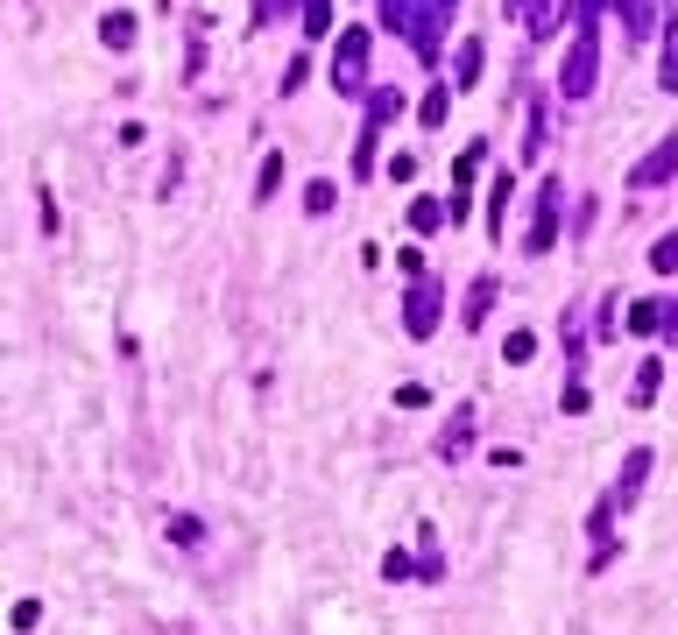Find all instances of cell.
<instances>
[{
	"label": "cell",
	"instance_id": "1",
	"mask_svg": "<svg viewBox=\"0 0 678 635\" xmlns=\"http://www.w3.org/2000/svg\"><path fill=\"white\" fill-rule=\"evenodd\" d=\"M453 8L459 0H382V22H389L417 57H438V35L453 22Z\"/></svg>",
	"mask_w": 678,
	"mask_h": 635
},
{
	"label": "cell",
	"instance_id": "24",
	"mask_svg": "<svg viewBox=\"0 0 678 635\" xmlns=\"http://www.w3.org/2000/svg\"><path fill=\"white\" fill-rule=\"evenodd\" d=\"M170 536H178V544H199L205 530H199V515H178V523H170Z\"/></svg>",
	"mask_w": 678,
	"mask_h": 635
},
{
	"label": "cell",
	"instance_id": "6",
	"mask_svg": "<svg viewBox=\"0 0 678 635\" xmlns=\"http://www.w3.org/2000/svg\"><path fill=\"white\" fill-rule=\"evenodd\" d=\"M665 177H678V134H671V142H657L650 156L629 170V191H657Z\"/></svg>",
	"mask_w": 678,
	"mask_h": 635
},
{
	"label": "cell",
	"instance_id": "4",
	"mask_svg": "<svg viewBox=\"0 0 678 635\" xmlns=\"http://www.w3.org/2000/svg\"><path fill=\"white\" fill-rule=\"evenodd\" d=\"M396 92H375V100H367V127H361V148H354V170L367 177V170H375V148H382V127L396 121Z\"/></svg>",
	"mask_w": 678,
	"mask_h": 635
},
{
	"label": "cell",
	"instance_id": "11",
	"mask_svg": "<svg viewBox=\"0 0 678 635\" xmlns=\"http://www.w3.org/2000/svg\"><path fill=\"white\" fill-rule=\"evenodd\" d=\"M488 304H495V276H480L474 290H467V318H459V325H467V332H474V325L488 318Z\"/></svg>",
	"mask_w": 678,
	"mask_h": 635
},
{
	"label": "cell",
	"instance_id": "10",
	"mask_svg": "<svg viewBox=\"0 0 678 635\" xmlns=\"http://www.w3.org/2000/svg\"><path fill=\"white\" fill-rule=\"evenodd\" d=\"M474 79H480V43L467 35V43H459V71H453V92H474Z\"/></svg>",
	"mask_w": 678,
	"mask_h": 635
},
{
	"label": "cell",
	"instance_id": "16",
	"mask_svg": "<svg viewBox=\"0 0 678 635\" xmlns=\"http://www.w3.org/2000/svg\"><path fill=\"white\" fill-rule=\"evenodd\" d=\"M629 332H665V304H636V311H629Z\"/></svg>",
	"mask_w": 678,
	"mask_h": 635
},
{
	"label": "cell",
	"instance_id": "13",
	"mask_svg": "<svg viewBox=\"0 0 678 635\" xmlns=\"http://www.w3.org/2000/svg\"><path fill=\"white\" fill-rule=\"evenodd\" d=\"M100 35H107V50H128V43H134V14H121V8H113L107 22H100Z\"/></svg>",
	"mask_w": 678,
	"mask_h": 635
},
{
	"label": "cell",
	"instance_id": "7",
	"mask_svg": "<svg viewBox=\"0 0 678 635\" xmlns=\"http://www.w3.org/2000/svg\"><path fill=\"white\" fill-rule=\"evenodd\" d=\"M502 8H509V14H516V22L530 29V35H551V29H558V14H566L558 0H502Z\"/></svg>",
	"mask_w": 678,
	"mask_h": 635
},
{
	"label": "cell",
	"instance_id": "21",
	"mask_svg": "<svg viewBox=\"0 0 678 635\" xmlns=\"http://www.w3.org/2000/svg\"><path fill=\"white\" fill-rule=\"evenodd\" d=\"M657 85L678 92V29H671V43H665V64H657Z\"/></svg>",
	"mask_w": 678,
	"mask_h": 635
},
{
	"label": "cell",
	"instance_id": "19",
	"mask_svg": "<svg viewBox=\"0 0 678 635\" xmlns=\"http://www.w3.org/2000/svg\"><path fill=\"white\" fill-rule=\"evenodd\" d=\"M467 445H474V410H459L453 431H445V452H467Z\"/></svg>",
	"mask_w": 678,
	"mask_h": 635
},
{
	"label": "cell",
	"instance_id": "5",
	"mask_svg": "<svg viewBox=\"0 0 678 635\" xmlns=\"http://www.w3.org/2000/svg\"><path fill=\"white\" fill-rule=\"evenodd\" d=\"M403 332H411V339H432L438 332V283L432 276H417L411 304H403Z\"/></svg>",
	"mask_w": 678,
	"mask_h": 635
},
{
	"label": "cell",
	"instance_id": "12",
	"mask_svg": "<svg viewBox=\"0 0 678 635\" xmlns=\"http://www.w3.org/2000/svg\"><path fill=\"white\" fill-rule=\"evenodd\" d=\"M304 14V35H333V0H297Z\"/></svg>",
	"mask_w": 678,
	"mask_h": 635
},
{
	"label": "cell",
	"instance_id": "18",
	"mask_svg": "<svg viewBox=\"0 0 678 635\" xmlns=\"http://www.w3.org/2000/svg\"><path fill=\"white\" fill-rule=\"evenodd\" d=\"M657 381H665V368H657V360H644V368H636V389H629V402H650V396H657Z\"/></svg>",
	"mask_w": 678,
	"mask_h": 635
},
{
	"label": "cell",
	"instance_id": "17",
	"mask_svg": "<svg viewBox=\"0 0 678 635\" xmlns=\"http://www.w3.org/2000/svg\"><path fill=\"white\" fill-rule=\"evenodd\" d=\"M650 268H657V276H678V234H665L650 247Z\"/></svg>",
	"mask_w": 678,
	"mask_h": 635
},
{
	"label": "cell",
	"instance_id": "3",
	"mask_svg": "<svg viewBox=\"0 0 678 635\" xmlns=\"http://www.w3.org/2000/svg\"><path fill=\"white\" fill-rule=\"evenodd\" d=\"M558 212H566V177H545V191H537V212H530V234H523V247H530V255H551Z\"/></svg>",
	"mask_w": 678,
	"mask_h": 635
},
{
	"label": "cell",
	"instance_id": "23",
	"mask_svg": "<svg viewBox=\"0 0 678 635\" xmlns=\"http://www.w3.org/2000/svg\"><path fill=\"white\" fill-rule=\"evenodd\" d=\"M304 212H333V184H325V177L304 191Z\"/></svg>",
	"mask_w": 678,
	"mask_h": 635
},
{
	"label": "cell",
	"instance_id": "20",
	"mask_svg": "<svg viewBox=\"0 0 678 635\" xmlns=\"http://www.w3.org/2000/svg\"><path fill=\"white\" fill-rule=\"evenodd\" d=\"M276 184H283V148L262 163V177H255V198H276Z\"/></svg>",
	"mask_w": 678,
	"mask_h": 635
},
{
	"label": "cell",
	"instance_id": "22",
	"mask_svg": "<svg viewBox=\"0 0 678 635\" xmlns=\"http://www.w3.org/2000/svg\"><path fill=\"white\" fill-rule=\"evenodd\" d=\"M530 354H537V339H530V332H509V346H502V360H516V368H523Z\"/></svg>",
	"mask_w": 678,
	"mask_h": 635
},
{
	"label": "cell",
	"instance_id": "8",
	"mask_svg": "<svg viewBox=\"0 0 678 635\" xmlns=\"http://www.w3.org/2000/svg\"><path fill=\"white\" fill-rule=\"evenodd\" d=\"M644 473H650V452L636 445V452L623 459V473H615V494H608V502H636V494H644Z\"/></svg>",
	"mask_w": 678,
	"mask_h": 635
},
{
	"label": "cell",
	"instance_id": "15",
	"mask_svg": "<svg viewBox=\"0 0 678 635\" xmlns=\"http://www.w3.org/2000/svg\"><path fill=\"white\" fill-rule=\"evenodd\" d=\"M445 113H453V85H445V92H424L417 121H424V127H445Z\"/></svg>",
	"mask_w": 678,
	"mask_h": 635
},
{
	"label": "cell",
	"instance_id": "9",
	"mask_svg": "<svg viewBox=\"0 0 678 635\" xmlns=\"http://www.w3.org/2000/svg\"><path fill=\"white\" fill-rule=\"evenodd\" d=\"M615 14H623V35H629V43H650V29H657V8H650V0H615Z\"/></svg>",
	"mask_w": 678,
	"mask_h": 635
},
{
	"label": "cell",
	"instance_id": "2",
	"mask_svg": "<svg viewBox=\"0 0 678 635\" xmlns=\"http://www.w3.org/2000/svg\"><path fill=\"white\" fill-rule=\"evenodd\" d=\"M333 92L361 100L367 92V29H340V50H333Z\"/></svg>",
	"mask_w": 678,
	"mask_h": 635
},
{
	"label": "cell",
	"instance_id": "14",
	"mask_svg": "<svg viewBox=\"0 0 678 635\" xmlns=\"http://www.w3.org/2000/svg\"><path fill=\"white\" fill-rule=\"evenodd\" d=\"M411 226H417V234H438V226H445V198H417L411 205Z\"/></svg>",
	"mask_w": 678,
	"mask_h": 635
}]
</instances>
